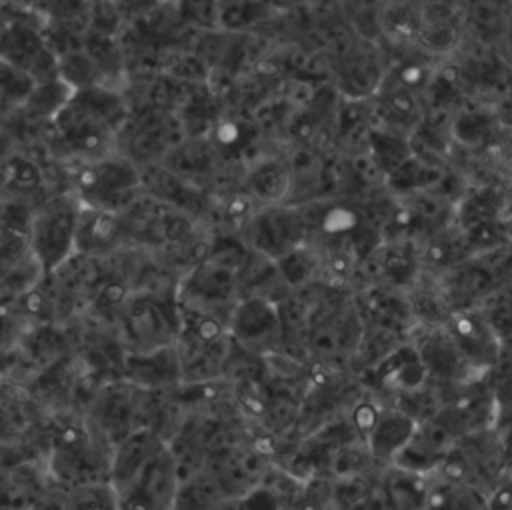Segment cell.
I'll return each instance as SVG.
<instances>
[{"label": "cell", "mask_w": 512, "mask_h": 510, "mask_svg": "<svg viewBox=\"0 0 512 510\" xmlns=\"http://www.w3.org/2000/svg\"><path fill=\"white\" fill-rule=\"evenodd\" d=\"M414 420L400 410L378 414L370 428V450L376 458L392 460L414 436Z\"/></svg>", "instance_id": "14"}, {"label": "cell", "mask_w": 512, "mask_h": 510, "mask_svg": "<svg viewBox=\"0 0 512 510\" xmlns=\"http://www.w3.org/2000/svg\"><path fill=\"white\" fill-rule=\"evenodd\" d=\"M0 212H2V196H0Z\"/></svg>", "instance_id": "27"}, {"label": "cell", "mask_w": 512, "mask_h": 510, "mask_svg": "<svg viewBox=\"0 0 512 510\" xmlns=\"http://www.w3.org/2000/svg\"><path fill=\"white\" fill-rule=\"evenodd\" d=\"M178 472L162 444L138 470L132 482L118 492L120 508H174V496L178 490Z\"/></svg>", "instance_id": "8"}, {"label": "cell", "mask_w": 512, "mask_h": 510, "mask_svg": "<svg viewBox=\"0 0 512 510\" xmlns=\"http://www.w3.org/2000/svg\"><path fill=\"white\" fill-rule=\"evenodd\" d=\"M120 378L142 390H172L180 384V358L174 344L148 352H124Z\"/></svg>", "instance_id": "10"}, {"label": "cell", "mask_w": 512, "mask_h": 510, "mask_svg": "<svg viewBox=\"0 0 512 510\" xmlns=\"http://www.w3.org/2000/svg\"><path fill=\"white\" fill-rule=\"evenodd\" d=\"M128 102L120 88L90 86L72 94L48 124L44 146L58 162L106 156L116 150V132L128 118Z\"/></svg>", "instance_id": "1"}, {"label": "cell", "mask_w": 512, "mask_h": 510, "mask_svg": "<svg viewBox=\"0 0 512 510\" xmlns=\"http://www.w3.org/2000/svg\"><path fill=\"white\" fill-rule=\"evenodd\" d=\"M58 76L68 82L74 90L90 88V86H110L98 68V64L92 60V56L82 48L66 52L58 56Z\"/></svg>", "instance_id": "18"}, {"label": "cell", "mask_w": 512, "mask_h": 510, "mask_svg": "<svg viewBox=\"0 0 512 510\" xmlns=\"http://www.w3.org/2000/svg\"><path fill=\"white\" fill-rule=\"evenodd\" d=\"M64 508H120L118 492L110 480L74 486L64 490Z\"/></svg>", "instance_id": "20"}, {"label": "cell", "mask_w": 512, "mask_h": 510, "mask_svg": "<svg viewBox=\"0 0 512 510\" xmlns=\"http://www.w3.org/2000/svg\"><path fill=\"white\" fill-rule=\"evenodd\" d=\"M250 186L260 198L276 200V198L284 196V192L288 188V176H286L284 168H280L276 164H266L258 172L252 174Z\"/></svg>", "instance_id": "24"}, {"label": "cell", "mask_w": 512, "mask_h": 510, "mask_svg": "<svg viewBox=\"0 0 512 510\" xmlns=\"http://www.w3.org/2000/svg\"><path fill=\"white\" fill-rule=\"evenodd\" d=\"M278 322L276 312L268 302L250 298L234 306L228 322V332L240 342H256L266 336Z\"/></svg>", "instance_id": "16"}, {"label": "cell", "mask_w": 512, "mask_h": 510, "mask_svg": "<svg viewBox=\"0 0 512 510\" xmlns=\"http://www.w3.org/2000/svg\"><path fill=\"white\" fill-rule=\"evenodd\" d=\"M226 500V494L216 476L202 466L198 472L178 484L174 508H210Z\"/></svg>", "instance_id": "17"}, {"label": "cell", "mask_w": 512, "mask_h": 510, "mask_svg": "<svg viewBox=\"0 0 512 510\" xmlns=\"http://www.w3.org/2000/svg\"><path fill=\"white\" fill-rule=\"evenodd\" d=\"M14 150H18V138L14 132L12 118H10V114L0 116V160H4Z\"/></svg>", "instance_id": "25"}, {"label": "cell", "mask_w": 512, "mask_h": 510, "mask_svg": "<svg viewBox=\"0 0 512 510\" xmlns=\"http://www.w3.org/2000/svg\"><path fill=\"white\" fill-rule=\"evenodd\" d=\"M62 164L66 188L84 206L120 212L142 192L140 168L116 150L106 156Z\"/></svg>", "instance_id": "2"}, {"label": "cell", "mask_w": 512, "mask_h": 510, "mask_svg": "<svg viewBox=\"0 0 512 510\" xmlns=\"http://www.w3.org/2000/svg\"><path fill=\"white\" fill-rule=\"evenodd\" d=\"M174 10L178 18L188 26H196L204 30L218 28L216 0H176Z\"/></svg>", "instance_id": "23"}, {"label": "cell", "mask_w": 512, "mask_h": 510, "mask_svg": "<svg viewBox=\"0 0 512 510\" xmlns=\"http://www.w3.org/2000/svg\"><path fill=\"white\" fill-rule=\"evenodd\" d=\"M6 20H8V4L0 2V30H2V26H4Z\"/></svg>", "instance_id": "26"}, {"label": "cell", "mask_w": 512, "mask_h": 510, "mask_svg": "<svg viewBox=\"0 0 512 510\" xmlns=\"http://www.w3.org/2000/svg\"><path fill=\"white\" fill-rule=\"evenodd\" d=\"M80 208V200L70 190L50 192L34 206L28 226V242L46 274L58 268L74 252Z\"/></svg>", "instance_id": "3"}, {"label": "cell", "mask_w": 512, "mask_h": 510, "mask_svg": "<svg viewBox=\"0 0 512 510\" xmlns=\"http://www.w3.org/2000/svg\"><path fill=\"white\" fill-rule=\"evenodd\" d=\"M74 92L76 90L68 82H64L60 76L46 82H36L28 98L16 112L32 122L48 124L68 104Z\"/></svg>", "instance_id": "15"}, {"label": "cell", "mask_w": 512, "mask_h": 510, "mask_svg": "<svg viewBox=\"0 0 512 510\" xmlns=\"http://www.w3.org/2000/svg\"><path fill=\"white\" fill-rule=\"evenodd\" d=\"M186 138L178 112L142 104L128 112L116 132V152L132 160L138 168L156 164L164 154Z\"/></svg>", "instance_id": "4"}, {"label": "cell", "mask_w": 512, "mask_h": 510, "mask_svg": "<svg viewBox=\"0 0 512 510\" xmlns=\"http://www.w3.org/2000/svg\"><path fill=\"white\" fill-rule=\"evenodd\" d=\"M164 444V440L150 428L140 426L134 428L128 436H124L110 454V482L116 492L124 490L138 470L146 464V460Z\"/></svg>", "instance_id": "13"}, {"label": "cell", "mask_w": 512, "mask_h": 510, "mask_svg": "<svg viewBox=\"0 0 512 510\" xmlns=\"http://www.w3.org/2000/svg\"><path fill=\"white\" fill-rule=\"evenodd\" d=\"M126 244L118 212L82 204L76 222L74 252L84 256H108Z\"/></svg>", "instance_id": "12"}, {"label": "cell", "mask_w": 512, "mask_h": 510, "mask_svg": "<svg viewBox=\"0 0 512 510\" xmlns=\"http://www.w3.org/2000/svg\"><path fill=\"white\" fill-rule=\"evenodd\" d=\"M90 0H36L34 12L48 20H60L88 28Z\"/></svg>", "instance_id": "21"}, {"label": "cell", "mask_w": 512, "mask_h": 510, "mask_svg": "<svg viewBox=\"0 0 512 510\" xmlns=\"http://www.w3.org/2000/svg\"><path fill=\"white\" fill-rule=\"evenodd\" d=\"M42 162L30 152L18 148L0 160V196L38 204L50 194Z\"/></svg>", "instance_id": "11"}, {"label": "cell", "mask_w": 512, "mask_h": 510, "mask_svg": "<svg viewBox=\"0 0 512 510\" xmlns=\"http://www.w3.org/2000/svg\"><path fill=\"white\" fill-rule=\"evenodd\" d=\"M40 22L32 8L8 4V20L0 30V60L32 76L34 84L58 76V56L48 46Z\"/></svg>", "instance_id": "5"}, {"label": "cell", "mask_w": 512, "mask_h": 510, "mask_svg": "<svg viewBox=\"0 0 512 510\" xmlns=\"http://www.w3.org/2000/svg\"><path fill=\"white\" fill-rule=\"evenodd\" d=\"M44 274L28 236L0 228V306H10L18 296L32 290Z\"/></svg>", "instance_id": "9"}, {"label": "cell", "mask_w": 512, "mask_h": 510, "mask_svg": "<svg viewBox=\"0 0 512 510\" xmlns=\"http://www.w3.org/2000/svg\"><path fill=\"white\" fill-rule=\"evenodd\" d=\"M32 86V76L0 60V116H8L18 110L28 98Z\"/></svg>", "instance_id": "19"}, {"label": "cell", "mask_w": 512, "mask_h": 510, "mask_svg": "<svg viewBox=\"0 0 512 510\" xmlns=\"http://www.w3.org/2000/svg\"><path fill=\"white\" fill-rule=\"evenodd\" d=\"M180 326L176 300L132 292L118 316L116 334L126 352H148L176 342Z\"/></svg>", "instance_id": "6"}, {"label": "cell", "mask_w": 512, "mask_h": 510, "mask_svg": "<svg viewBox=\"0 0 512 510\" xmlns=\"http://www.w3.org/2000/svg\"><path fill=\"white\" fill-rule=\"evenodd\" d=\"M258 2L256 0H216L218 28L238 30L256 20Z\"/></svg>", "instance_id": "22"}, {"label": "cell", "mask_w": 512, "mask_h": 510, "mask_svg": "<svg viewBox=\"0 0 512 510\" xmlns=\"http://www.w3.org/2000/svg\"><path fill=\"white\" fill-rule=\"evenodd\" d=\"M136 396L138 388L124 378H108L84 414L94 438L110 452L136 428Z\"/></svg>", "instance_id": "7"}]
</instances>
